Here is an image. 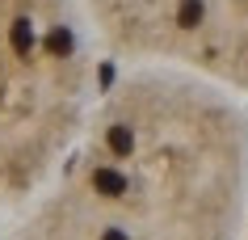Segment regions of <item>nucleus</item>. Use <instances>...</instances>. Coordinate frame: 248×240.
Here are the masks:
<instances>
[{
	"mask_svg": "<svg viewBox=\"0 0 248 240\" xmlns=\"http://www.w3.org/2000/svg\"><path fill=\"white\" fill-rule=\"evenodd\" d=\"M248 118L206 76L139 67L93 106L17 240H232Z\"/></svg>",
	"mask_w": 248,
	"mask_h": 240,
	"instance_id": "obj_1",
	"label": "nucleus"
},
{
	"mask_svg": "<svg viewBox=\"0 0 248 240\" xmlns=\"http://www.w3.org/2000/svg\"><path fill=\"white\" fill-rule=\"evenodd\" d=\"M84 0H0V211L38 194L93 114Z\"/></svg>",
	"mask_w": 248,
	"mask_h": 240,
	"instance_id": "obj_2",
	"label": "nucleus"
},
{
	"mask_svg": "<svg viewBox=\"0 0 248 240\" xmlns=\"http://www.w3.org/2000/svg\"><path fill=\"white\" fill-rule=\"evenodd\" d=\"M84 13L126 59L248 89V0H84Z\"/></svg>",
	"mask_w": 248,
	"mask_h": 240,
	"instance_id": "obj_3",
	"label": "nucleus"
}]
</instances>
